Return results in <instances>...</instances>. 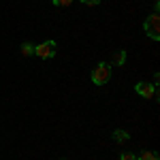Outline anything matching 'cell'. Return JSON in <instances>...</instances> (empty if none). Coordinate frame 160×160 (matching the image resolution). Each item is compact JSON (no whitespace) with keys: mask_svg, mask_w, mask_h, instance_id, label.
I'll return each mask as SVG.
<instances>
[{"mask_svg":"<svg viewBox=\"0 0 160 160\" xmlns=\"http://www.w3.org/2000/svg\"><path fill=\"white\" fill-rule=\"evenodd\" d=\"M92 83L94 86H105L107 81L111 79V64H107V62H98L94 68H92Z\"/></svg>","mask_w":160,"mask_h":160,"instance_id":"1","label":"cell"},{"mask_svg":"<svg viewBox=\"0 0 160 160\" xmlns=\"http://www.w3.org/2000/svg\"><path fill=\"white\" fill-rule=\"evenodd\" d=\"M143 30L152 41H160V17L158 13H152L148 19L143 22Z\"/></svg>","mask_w":160,"mask_h":160,"instance_id":"2","label":"cell"},{"mask_svg":"<svg viewBox=\"0 0 160 160\" xmlns=\"http://www.w3.org/2000/svg\"><path fill=\"white\" fill-rule=\"evenodd\" d=\"M135 92L139 96H143V98H158V83H145V81H141V83L135 86Z\"/></svg>","mask_w":160,"mask_h":160,"instance_id":"3","label":"cell"},{"mask_svg":"<svg viewBox=\"0 0 160 160\" xmlns=\"http://www.w3.org/2000/svg\"><path fill=\"white\" fill-rule=\"evenodd\" d=\"M34 53L43 60H49L56 56V41H45L41 45H34Z\"/></svg>","mask_w":160,"mask_h":160,"instance_id":"4","label":"cell"},{"mask_svg":"<svg viewBox=\"0 0 160 160\" xmlns=\"http://www.w3.org/2000/svg\"><path fill=\"white\" fill-rule=\"evenodd\" d=\"M111 137H113V141H115L118 145H124V143L130 139V132H126V130H122V128H115V130L111 132Z\"/></svg>","mask_w":160,"mask_h":160,"instance_id":"5","label":"cell"},{"mask_svg":"<svg viewBox=\"0 0 160 160\" xmlns=\"http://www.w3.org/2000/svg\"><path fill=\"white\" fill-rule=\"evenodd\" d=\"M126 58H128V53H126L124 49H120V51H115V53H113L111 64H113V66H124V64H126Z\"/></svg>","mask_w":160,"mask_h":160,"instance_id":"6","label":"cell"},{"mask_svg":"<svg viewBox=\"0 0 160 160\" xmlns=\"http://www.w3.org/2000/svg\"><path fill=\"white\" fill-rule=\"evenodd\" d=\"M22 56H26V58L34 56V43H30V41L22 43Z\"/></svg>","mask_w":160,"mask_h":160,"instance_id":"7","label":"cell"},{"mask_svg":"<svg viewBox=\"0 0 160 160\" xmlns=\"http://www.w3.org/2000/svg\"><path fill=\"white\" fill-rule=\"evenodd\" d=\"M137 160H160V158H158V154H156V152L145 149L143 154H139V156H137Z\"/></svg>","mask_w":160,"mask_h":160,"instance_id":"8","label":"cell"},{"mask_svg":"<svg viewBox=\"0 0 160 160\" xmlns=\"http://www.w3.org/2000/svg\"><path fill=\"white\" fill-rule=\"evenodd\" d=\"M53 2V7H71L73 4V0H51Z\"/></svg>","mask_w":160,"mask_h":160,"instance_id":"9","label":"cell"},{"mask_svg":"<svg viewBox=\"0 0 160 160\" xmlns=\"http://www.w3.org/2000/svg\"><path fill=\"white\" fill-rule=\"evenodd\" d=\"M120 160H137V156L132 152H122V154H120Z\"/></svg>","mask_w":160,"mask_h":160,"instance_id":"10","label":"cell"},{"mask_svg":"<svg viewBox=\"0 0 160 160\" xmlns=\"http://www.w3.org/2000/svg\"><path fill=\"white\" fill-rule=\"evenodd\" d=\"M81 4H86V7H96V4H100V0H79Z\"/></svg>","mask_w":160,"mask_h":160,"instance_id":"11","label":"cell"},{"mask_svg":"<svg viewBox=\"0 0 160 160\" xmlns=\"http://www.w3.org/2000/svg\"><path fill=\"white\" fill-rule=\"evenodd\" d=\"M158 9H160V0H156V2H154V11L158 13Z\"/></svg>","mask_w":160,"mask_h":160,"instance_id":"12","label":"cell"},{"mask_svg":"<svg viewBox=\"0 0 160 160\" xmlns=\"http://www.w3.org/2000/svg\"><path fill=\"white\" fill-rule=\"evenodd\" d=\"M62 160H66V158H62Z\"/></svg>","mask_w":160,"mask_h":160,"instance_id":"13","label":"cell"}]
</instances>
